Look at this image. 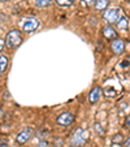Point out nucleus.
Returning a JSON list of instances; mask_svg holds the SVG:
<instances>
[{"label": "nucleus", "mask_w": 130, "mask_h": 147, "mask_svg": "<svg viewBox=\"0 0 130 147\" xmlns=\"http://www.w3.org/2000/svg\"><path fill=\"white\" fill-rule=\"evenodd\" d=\"M22 35H21V31L18 30H12L7 34L5 36V46L9 50H14V48L20 47L22 45Z\"/></svg>", "instance_id": "1"}, {"label": "nucleus", "mask_w": 130, "mask_h": 147, "mask_svg": "<svg viewBox=\"0 0 130 147\" xmlns=\"http://www.w3.org/2000/svg\"><path fill=\"white\" fill-rule=\"evenodd\" d=\"M89 138V133L83 129H77V130L73 133L72 138H70V146L72 147H82L86 143Z\"/></svg>", "instance_id": "2"}, {"label": "nucleus", "mask_w": 130, "mask_h": 147, "mask_svg": "<svg viewBox=\"0 0 130 147\" xmlns=\"http://www.w3.org/2000/svg\"><path fill=\"white\" fill-rule=\"evenodd\" d=\"M39 26H40V22L39 20L35 18V17H29V18L24 20V24H22V30L28 34L34 33L35 30H38Z\"/></svg>", "instance_id": "3"}, {"label": "nucleus", "mask_w": 130, "mask_h": 147, "mask_svg": "<svg viewBox=\"0 0 130 147\" xmlns=\"http://www.w3.org/2000/svg\"><path fill=\"white\" fill-rule=\"evenodd\" d=\"M121 18V9L120 8H109L104 12V20L109 25L116 24Z\"/></svg>", "instance_id": "4"}, {"label": "nucleus", "mask_w": 130, "mask_h": 147, "mask_svg": "<svg viewBox=\"0 0 130 147\" xmlns=\"http://www.w3.org/2000/svg\"><path fill=\"white\" fill-rule=\"evenodd\" d=\"M33 136H34V130H33V129H31V128H25L24 130H21L16 136V142L20 144V146H22V144H25L26 142L30 141Z\"/></svg>", "instance_id": "5"}, {"label": "nucleus", "mask_w": 130, "mask_h": 147, "mask_svg": "<svg viewBox=\"0 0 130 147\" xmlns=\"http://www.w3.org/2000/svg\"><path fill=\"white\" fill-rule=\"evenodd\" d=\"M56 121H57L59 126H69L74 122V115L70 112H63L61 115H59Z\"/></svg>", "instance_id": "6"}, {"label": "nucleus", "mask_w": 130, "mask_h": 147, "mask_svg": "<svg viewBox=\"0 0 130 147\" xmlns=\"http://www.w3.org/2000/svg\"><path fill=\"white\" fill-rule=\"evenodd\" d=\"M111 48L112 52L116 53V55H121L122 52L125 51V42L122 39H113L111 43Z\"/></svg>", "instance_id": "7"}, {"label": "nucleus", "mask_w": 130, "mask_h": 147, "mask_svg": "<svg viewBox=\"0 0 130 147\" xmlns=\"http://www.w3.org/2000/svg\"><path fill=\"white\" fill-rule=\"evenodd\" d=\"M102 94H103V90L100 89V87H94V89L90 91V94H89V102L90 103H96V102H99V99H100V96H102Z\"/></svg>", "instance_id": "8"}, {"label": "nucleus", "mask_w": 130, "mask_h": 147, "mask_svg": "<svg viewBox=\"0 0 130 147\" xmlns=\"http://www.w3.org/2000/svg\"><path fill=\"white\" fill-rule=\"evenodd\" d=\"M103 34H104V36L107 39H116L117 38V31H115V29L112 28L111 25H107L104 26V29H103Z\"/></svg>", "instance_id": "9"}, {"label": "nucleus", "mask_w": 130, "mask_h": 147, "mask_svg": "<svg viewBox=\"0 0 130 147\" xmlns=\"http://www.w3.org/2000/svg\"><path fill=\"white\" fill-rule=\"evenodd\" d=\"M9 65V59L7 56H0V76H3L5 70L8 69Z\"/></svg>", "instance_id": "10"}, {"label": "nucleus", "mask_w": 130, "mask_h": 147, "mask_svg": "<svg viewBox=\"0 0 130 147\" xmlns=\"http://www.w3.org/2000/svg\"><path fill=\"white\" fill-rule=\"evenodd\" d=\"M109 5V0H96V3L94 4L95 9L96 11H105L107 9V7Z\"/></svg>", "instance_id": "11"}, {"label": "nucleus", "mask_w": 130, "mask_h": 147, "mask_svg": "<svg viewBox=\"0 0 130 147\" xmlns=\"http://www.w3.org/2000/svg\"><path fill=\"white\" fill-rule=\"evenodd\" d=\"M116 26H117V29H120V30H126V28L129 26V21H127L126 17L121 16V18L116 22Z\"/></svg>", "instance_id": "12"}, {"label": "nucleus", "mask_w": 130, "mask_h": 147, "mask_svg": "<svg viewBox=\"0 0 130 147\" xmlns=\"http://www.w3.org/2000/svg\"><path fill=\"white\" fill-rule=\"evenodd\" d=\"M52 4V0H35V5L38 8H47Z\"/></svg>", "instance_id": "13"}, {"label": "nucleus", "mask_w": 130, "mask_h": 147, "mask_svg": "<svg viewBox=\"0 0 130 147\" xmlns=\"http://www.w3.org/2000/svg\"><path fill=\"white\" fill-rule=\"evenodd\" d=\"M57 5L60 7H70L73 3H74V0H55Z\"/></svg>", "instance_id": "14"}, {"label": "nucleus", "mask_w": 130, "mask_h": 147, "mask_svg": "<svg viewBox=\"0 0 130 147\" xmlns=\"http://www.w3.org/2000/svg\"><path fill=\"white\" fill-rule=\"evenodd\" d=\"M105 95H107V96H111V98H113V96H116V91H115L113 89H109V87H108V89H105Z\"/></svg>", "instance_id": "15"}, {"label": "nucleus", "mask_w": 130, "mask_h": 147, "mask_svg": "<svg viewBox=\"0 0 130 147\" xmlns=\"http://www.w3.org/2000/svg\"><path fill=\"white\" fill-rule=\"evenodd\" d=\"M95 129H96V131H98V133H99V131H100V134H102V136H103V134H104V130H103V129H102V126H100V124H96V125H95Z\"/></svg>", "instance_id": "16"}, {"label": "nucleus", "mask_w": 130, "mask_h": 147, "mask_svg": "<svg viewBox=\"0 0 130 147\" xmlns=\"http://www.w3.org/2000/svg\"><path fill=\"white\" fill-rule=\"evenodd\" d=\"M83 1H85V4L86 5H94L95 3H96V0H83Z\"/></svg>", "instance_id": "17"}, {"label": "nucleus", "mask_w": 130, "mask_h": 147, "mask_svg": "<svg viewBox=\"0 0 130 147\" xmlns=\"http://www.w3.org/2000/svg\"><path fill=\"white\" fill-rule=\"evenodd\" d=\"M0 147H8V141L7 139H0Z\"/></svg>", "instance_id": "18"}, {"label": "nucleus", "mask_w": 130, "mask_h": 147, "mask_svg": "<svg viewBox=\"0 0 130 147\" xmlns=\"http://www.w3.org/2000/svg\"><path fill=\"white\" fill-rule=\"evenodd\" d=\"M36 147H48V142L47 141H40Z\"/></svg>", "instance_id": "19"}, {"label": "nucleus", "mask_w": 130, "mask_h": 147, "mask_svg": "<svg viewBox=\"0 0 130 147\" xmlns=\"http://www.w3.org/2000/svg\"><path fill=\"white\" fill-rule=\"evenodd\" d=\"M125 126H126V128H130V115L126 117V120H125Z\"/></svg>", "instance_id": "20"}, {"label": "nucleus", "mask_w": 130, "mask_h": 147, "mask_svg": "<svg viewBox=\"0 0 130 147\" xmlns=\"http://www.w3.org/2000/svg\"><path fill=\"white\" fill-rule=\"evenodd\" d=\"M124 147H130V137H129V138L125 139V142H124Z\"/></svg>", "instance_id": "21"}, {"label": "nucleus", "mask_w": 130, "mask_h": 147, "mask_svg": "<svg viewBox=\"0 0 130 147\" xmlns=\"http://www.w3.org/2000/svg\"><path fill=\"white\" fill-rule=\"evenodd\" d=\"M120 141H122V136L121 134H117L116 138H113V142H120Z\"/></svg>", "instance_id": "22"}, {"label": "nucleus", "mask_w": 130, "mask_h": 147, "mask_svg": "<svg viewBox=\"0 0 130 147\" xmlns=\"http://www.w3.org/2000/svg\"><path fill=\"white\" fill-rule=\"evenodd\" d=\"M3 46H4L3 40H0V51H1V48H3Z\"/></svg>", "instance_id": "23"}, {"label": "nucleus", "mask_w": 130, "mask_h": 147, "mask_svg": "<svg viewBox=\"0 0 130 147\" xmlns=\"http://www.w3.org/2000/svg\"><path fill=\"white\" fill-rule=\"evenodd\" d=\"M3 116V112H1V109H0V117Z\"/></svg>", "instance_id": "24"}, {"label": "nucleus", "mask_w": 130, "mask_h": 147, "mask_svg": "<svg viewBox=\"0 0 130 147\" xmlns=\"http://www.w3.org/2000/svg\"><path fill=\"white\" fill-rule=\"evenodd\" d=\"M0 1H8V0H0Z\"/></svg>", "instance_id": "25"}]
</instances>
